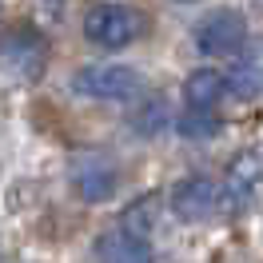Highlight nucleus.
<instances>
[{
  "label": "nucleus",
  "instance_id": "nucleus-1",
  "mask_svg": "<svg viewBox=\"0 0 263 263\" xmlns=\"http://www.w3.org/2000/svg\"><path fill=\"white\" fill-rule=\"evenodd\" d=\"M259 196H263V148H243L223 176L219 208L235 215V212H247Z\"/></svg>",
  "mask_w": 263,
  "mask_h": 263
},
{
  "label": "nucleus",
  "instance_id": "nucleus-2",
  "mask_svg": "<svg viewBox=\"0 0 263 263\" xmlns=\"http://www.w3.org/2000/svg\"><path fill=\"white\" fill-rule=\"evenodd\" d=\"M192 44H196L203 56H235V52L247 44V24H243V16L231 12V8L208 12V16L196 24Z\"/></svg>",
  "mask_w": 263,
  "mask_h": 263
},
{
  "label": "nucleus",
  "instance_id": "nucleus-3",
  "mask_svg": "<svg viewBox=\"0 0 263 263\" xmlns=\"http://www.w3.org/2000/svg\"><path fill=\"white\" fill-rule=\"evenodd\" d=\"M140 84H144L140 72L128 64H92L84 72H76L72 88L88 100H132L140 92Z\"/></svg>",
  "mask_w": 263,
  "mask_h": 263
},
{
  "label": "nucleus",
  "instance_id": "nucleus-4",
  "mask_svg": "<svg viewBox=\"0 0 263 263\" xmlns=\"http://www.w3.org/2000/svg\"><path fill=\"white\" fill-rule=\"evenodd\" d=\"M84 36L96 48H124L140 36V16L124 4H96L84 16Z\"/></svg>",
  "mask_w": 263,
  "mask_h": 263
},
{
  "label": "nucleus",
  "instance_id": "nucleus-5",
  "mask_svg": "<svg viewBox=\"0 0 263 263\" xmlns=\"http://www.w3.org/2000/svg\"><path fill=\"white\" fill-rule=\"evenodd\" d=\"M172 212L180 215V219H187V223H203V219H212L215 212H219V187H215V180H208V176H187V180H180L176 187H172Z\"/></svg>",
  "mask_w": 263,
  "mask_h": 263
},
{
  "label": "nucleus",
  "instance_id": "nucleus-6",
  "mask_svg": "<svg viewBox=\"0 0 263 263\" xmlns=\"http://www.w3.org/2000/svg\"><path fill=\"white\" fill-rule=\"evenodd\" d=\"M72 183H76V192H80L88 203H104V199L116 196L120 172H116L112 160H104V156H80V160L72 164Z\"/></svg>",
  "mask_w": 263,
  "mask_h": 263
},
{
  "label": "nucleus",
  "instance_id": "nucleus-7",
  "mask_svg": "<svg viewBox=\"0 0 263 263\" xmlns=\"http://www.w3.org/2000/svg\"><path fill=\"white\" fill-rule=\"evenodd\" d=\"M96 259L100 263H156V255H152L148 235L116 228V231H104L96 239Z\"/></svg>",
  "mask_w": 263,
  "mask_h": 263
},
{
  "label": "nucleus",
  "instance_id": "nucleus-8",
  "mask_svg": "<svg viewBox=\"0 0 263 263\" xmlns=\"http://www.w3.org/2000/svg\"><path fill=\"white\" fill-rule=\"evenodd\" d=\"M40 60H44V48H40V40L32 32H16L0 44V68L32 76V72H40Z\"/></svg>",
  "mask_w": 263,
  "mask_h": 263
},
{
  "label": "nucleus",
  "instance_id": "nucleus-9",
  "mask_svg": "<svg viewBox=\"0 0 263 263\" xmlns=\"http://www.w3.org/2000/svg\"><path fill=\"white\" fill-rule=\"evenodd\" d=\"M183 96H187V104H192V108H215V100L228 96V84H223V76H219V72L199 68V72H192V76H187Z\"/></svg>",
  "mask_w": 263,
  "mask_h": 263
},
{
  "label": "nucleus",
  "instance_id": "nucleus-10",
  "mask_svg": "<svg viewBox=\"0 0 263 263\" xmlns=\"http://www.w3.org/2000/svg\"><path fill=\"white\" fill-rule=\"evenodd\" d=\"M128 128L136 136H160L167 128V100L148 96L144 104H136V112L128 116Z\"/></svg>",
  "mask_w": 263,
  "mask_h": 263
},
{
  "label": "nucleus",
  "instance_id": "nucleus-11",
  "mask_svg": "<svg viewBox=\"0 0 263 263\" xmlns=\"http://www.w3.org/2000/svg\"><path fill=\"white\" fill-rule=\"evenodd\" d=\"M223 84H228V96L255 100V96H263V68L259 64H235L223 76Z\"/></svg>",
  "mask_w": 263,
  "mask_h": 263
},
{
  "label": "nucleus",
  "instance_id": "nucleus-12",
  "mask_svg": "<svg viewBox=\"0 0 263 263\" xmlns=\"http://www.w3.org/2000/svg\"><path fill=\"white\" fill-rule=\"evenodd\" d=\"M176 128H180L183 140H212L219 132V116H215V108H192L187 104V112L180 116Z\"/></svg>",
  "mask_w": 263,
  "mask_h": 263
},
{
  "label": "nucleus",
  "instance_id": "nucleus-13",
  "mask_svg": "<svg viewBox=\"0 0 263 263\" xmlns=\"http://www.w3.org/2000/svg\"><path fill=\"white\" fill-rule=\"evenodd\" d=\"M156 208H160V203H156V196L140 199L136 208H128V212H124V228L136 231V235H148V228L156 223Z\"/></svg>",
  "mask_w": 263,
  "mask_h": 263
},
{
  "label": "nucleus",
  "instance_id": "nucleus-14",
  "mask_svg": "<svg viewBox=\"0 0 263 263\" xmlns=\"http://www.w3.org/2000/svg\"><path fill=\"white\" fill-rule=\"evenodd\" d=\"M180 4H196V0H180Z\"/></svg>",
  "mask_w": 263,
  "mask_h": 263
}]
</instances>
